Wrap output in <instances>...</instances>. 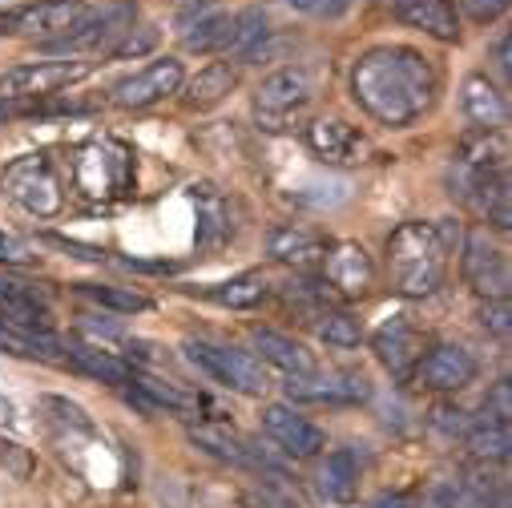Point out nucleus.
<instances>
[{"label": "nucleus", "instance_id": "nucleus-1", "mask_svg": "<svg viewBox=\"0 0 512 508\" xmlns=\"http://www.w3.org/2000/svg\"><path fill=\"white\" fill-rule=\"evenodd\" d=\"M351 97L379 125H412L436 97V69L408 45H379L355 61Z\"/></svg>", "mask_w": 512, "mask_h": 508}, {"label": "nucleus", "instance_id": "nucleus-2", "mask_svg": "<svg viewBox=\"0 0 512 508\" xmlns=\"http://www.w3.org/2000/svg\"><path fill=\"white\" fill-rule=\"evenodd\" d=\"M460 230L452 222H404L388 242V267L392 283L408 299H428L440 291L448 275V254Z\"/></svg>", "mask_w": 512, "mask_h": 508}, {"label": "nucleus", "instance_id": "nucleus-3", "mask_svg": "<svg viewBox=\"0 0 512 508\" xmlns=\"http://www.w3.org/2000/svg\"><path fill=\"white\" fill-rule=\"evenodd\" d=\"M73 182L93 202H113V198L134 194V182H138L134 150L125 142H113V138L89 142L73 162Z\"/></svg>", "mask_w": 512, "mask_h": 508}, {"label": "nucleus", "instance_id": "nucleus-4", "mask_svg": "<svg viewBox=\"0 0 512 508\" xmlns=\"http://www.w3.org/2000/svg\"><path fill=\"white\" fill-rule=\"evenodd\" d=\"M0 194L13 198L21 210H29L37 218H53L65 206L61 178H57V170H53V162L45 154L13 158L5 170H0Z\"/></svg>", "mask_w": 512, "mask_h": 508}, {"label": "nucleus", "instance_id": "nucleus-5", "mask_svg": "<svg viewBox=\"0 0 512 508\" xmlns=\"http://www.w3.org/2000/svg\"><path fill=\"white\" fill-rule=\"evenodd\" d=\"M186 359L210 375L214 384L230 388V392H242V396H263L271 388V379L263 371V363L254 359L250 351H238V347H226V343H206V339H186L182 343Z\"/></svg>", "mask_w": 512, "mask_h": 508}, {"label": "nucleus", "instance_id": "nucleus-6", "mask_svg": "<svg viewBox=\"0 0 512 508\" xmlns=\"http://www.w3.org/2000/svg\"><path fill=\"white\" fill-rule=\"evenodd\" d=\"M315 101V73L303 65H287L271 73L254 93V117L263 130H287V125Z\"/></svg>", "mask_w": 512, "mask_h": 508}, {"label": "nucleus", "instance_id": "nucleus-7", "mask_svg": "<svg viewBox=\"0 0 512 508\" xmlns=\"http://www.w3.org/2000/svg\"><path fill=\"white\" fill-rule=\"evenodd\" d=\"M85 13H89L85 0H29V5L17 9H0V37H25V41L65 37Z\"/></svg>", "mask_w": 512, "mask_h": 508}, {"label": "nucleus", "instance_id": "nucleus-8", "mask_svg": "<svg viewBox=\"0 0 512 508\" xmlns=\"http://www.w3.org/2000/svg\"><path fill=\"white\" fill-rule=\"evenodd\" d=\"M89 61H37V65H17L0 73V101H33V97H53L81 77H89Z\"/></svg>", "mask_w": 512, "mask_h": 508}, {"label": "nucleus", "instance_id": "nucleus-9", "mask_svg": "<svg viewBox=\"0 0 512 508\" xmlns=\"http://www.w3.org/2000/svg\"><path fill=\"white\" fill-rule=\"evenodd\" d=\"M178 89H182V61L158 57L146 69H138V73H130L125 81L113 85V105H121V109H146V105H154V101H162V97H170Z\"/></svg>", "mask_w": 512, "mask_h": 508}, {"label": "nucleus", "instance_id": "nucleus-10", "mask_svg": "<svg viewBox=\"0 0 512 508\" xmlns=\"http://www.w3.org/2000/svg\"><path fill=\"white\" fill-rule=\"evenodd\" d=\"M263 432L291 456L307 460V456H319L327 448V432L319 424H311L307 416H299L291 404H267L263 408Z\"/></svg>", "mask_w": 512, "mask_h": 508}, {"label": "nucleus", "instance_id": "nucleus-11", "mask_svg": "<svg viewBox=\"0 0 512 508\" xmlns=\"http://www.w3.org/2000/svg\"><path fill=\"white\" fill-rule=\"evenodd\" d=\"M464 279L484 295V299H508V263L504 254L488 242L484 230H472L464 238V254H460Z\"/></svg>", "mask_w": 512, "mask_h": 508}, {"label": "nucleus", "instance_id": "nucleus-12", "mask_svg": "<svg viewBox=\"0 0 512 508\" xmlns=\"http://www.w3.org/2000/svg\"><path fill=\"white\" fill-rule=\"evenodd\" d=\"M134 29V5H109L101 13H85L61 41H53V53H85V49H101L109 45L117 33H130Z\"/></svg>", "mask_w": 512, "mask_h": 508}, {"label": "nucleus", "instance_id": "nucleus-13", "mask_svg": "<svg viewBox=\"0 0 512 508\" xmlns=\"http://www.w3.org/2000/svg\"><path fill=\"white\" fill-rule=\"evenodd\" d=\"M416 375L428 392H460L476 379V359L460 343H440L420 359Z\"/></svg>", "mask_w": 512, "mask_h": 508}, {"label": "nucleus", "instance_id": "nucleus-14", "mask_svg": "<svg viewBox=\"0 0 512 508\" xmlns=\"http://www.w3.org/2000/svg\"><path fill=\"white\" fill-rule=\"evenodd\" d=\"M287 396L299 404H359L371 396V384L363 375H291Z\"/></svg>", "mask_w": 512, "mask_h": 508}, {"label": "nucleus", "instance_id": "nucleus-15", "mask_svg": "<svg viewBox=\"0 0 512 508\" xmlns=\"http://www.w3.org/2000/svg\"><path fill=\"white\" fill-rule=\"evenodd\" d=\"M371 347H375L379 363L388 367L396 379H408V375L420 367V359H424V335H420L412 323H404V319L383 323V327L375 331Z\"/></svg>", "mask_w": 512, "mask_h": 508}, {"label": "nucleus", "instance_id": "nucleus-16", "mask_svg": "<svg viewBox=\"0 0 512 508\" xmlns=\"http://www.w3.org/2000/svg\"><path fill=\"white\" fill-rule=\"evenodd\" d=\"M307 146L327 162V166H351L363 138L355 125H347L343 117H319L307 125Z\"/></svg>", "mask_w": 512, "mask_h": 508}, {"label": "nucleus", "instance_id": "nucleus-17", "mask_svg": "<svg viewBox=\"0 0 512 508\" xmlns=\"http://www.w3.org/2000/svg\"><path fill=\"white\" fill-rule=\"evenodd\" d=\"M323 271H327V283L339 287L343 295H363L375 279V267L367 259V250L355 246V242H339L335 250L323 254Z\"/></svg>", "mask_w": 512, "mask_h": 508}, {"label": "nucleus", "instance_id": "nucleus-18", "mask_svg": "<svg viewBox=\"0 0 512 508\" xmlns=\"http://www.w3.org/2000/svg\"><path fill=\"white\" fill-rule=\"evenodd\" d=\"M460 105H464V117L476 125L480 134H492L508 121V101L504 93L484 77V73H472L460 89Z\"/></svg>", "mask_w": 512, "mask_h": 508}, {"label": "nucleus", "instance_id": "nucleus-19", "mask_svg": "<svg viewBox=\"0 0 512 508\" xmlns=\"http://www.w3.org/2000/svg\"><path fill=\"white\" fill-rule=\"evenodd\" d=\"M396 13H400V21H408L412 29H420L436 41L460 37V21H456L452 0H396Z\"/></svg>", "mask_w": 512, "mask_h": 508}, {"label": "nucleus", "instance_id": "nucleus-20", "mask_svg": "<svg viewBox=\"0 0 512 508\" xmlns=\"http://www.w3.org/2000/svg\"><path fill=\"white\" fill-rule=\"evenodd\" d=\"M267 254L275 263H291V267H315L323 263L327 242L303 226H275L267 234Z\"/></svg>", "mask_w": 512, "mask_h": 508}, {"label": "nucleus", "instance_id": "nucleus-21", "mask_svg": "<svg viewBox=\"0 0 512 508\" xmlns=\"http://www.w3.org/2000/svg\"><path fill=\"white\" fill-rule=\"evenodd\" d=\"M254 347L263 351L267 363H275L287 375H311V371H319L315 367V355L303 343H295V339H287L279 331H254Z\"/></svg>", "mask_w": 512, "mask_h": 508}, {"label": "nucleus", "instance_id": "nucleus-22", "mask_svg": "<svg viewBox=\"0 0 512 508\" xmlns=\"http://www.w3.org/2000/svg\"><path fill=\"white\" fill-rule=\"evenodd\" d=\"M359 472L363 468H359L355 448H335L327 456V464H323V492H327V500L351 504L359 496Z\"/></svg>", "mask_w": 512, "mask_h": 508}, {"label": "nucleus", "instance_id": "nucleus-23", "mask_svg": "<svg viewBox=\"0 0 512 508\" xmlns=\"http://www.w3.org/2000/svg\"><path fill=\"white\" fill-rule=\"evenodd\" d=\"M190 440H194L202 452H210L214 460H226V464H234V468L259 464V456L250 452L246 440H238L234 432H226V428H218V424H198V428H190Z\"/></svg>", "mask_w": 512, "mask_h": 508}, {"label": "nucleus", "instance_id": "nucleus-24", "mask_svg": "<svg viewBox=\"0 0 512 508\" xmlns=\"http://www.w3.org/2000/svg\"><path fill=\"white\" fill-rule=\"evenodd\" d=\"M69 359H73L77 371L101 379V384H134V367L125 359H117L113 351H101V347H89V343H73Z\"/></svg>", "mask_w": 512, "mask_h": 508}, {"label": "nucleus", "instance_id": "nucleus-25", "mask_svg": "<svg viewBox=\"0 0 512 508\" xmlns=\"http://www.w3.org/2000/svg\"><path fill=\"white\" fill-rule=\"evenodd\" d=\"M134 384H138V396H142V404H146L150 412H178V416L202 412V400H198L194 392H186V388H178V384H166V379L142 375V379H134Z\"/></svg>", "mask_w": 512, "mask_h": 508}, {"label": "nucleus", "instance_id": "nucleus-26", "mask_svg": "<svg viewBox=\"0 0 512 508\" xmlns=\"http://www.w3.org/2000/svg\"><path fill=\"white\" fill-rule=\"evenodd\" d=\"M234 85H238V73L230 69V61H214V65H206V69L186 85V105L210 109V105H218Z\"/></svg>", "mask_w": 512, "mask_h": 508}, {"label": "nucleus", "instance_id": "nucleus-27", "mask_svg": "<svg viewBox=\"0 0 512 508\" xmlns=\"http://www.w3.org/2000/svg\"><path fill=\"white\" fill-rule=\"evenodd\" d=\"M230 29H234V17L230 13H202L198 21L186 25L182 45L190 53H222L230 45Z\"/></svg>", "mask_w": 512, "mask_h": 508}, {"label": "nucleus", "instance_id": "nucleus-28", "mask_svg": "<svg viewBox=\"0 0 512 508\" xmlns=\"http://www.w3.org/2000/svg\"><path fill=\"white\" fill-rule=\"evenodd\" d=\"M271 37V21L263 9H246L234 17V29H230V45L226 53H238V57H250V53H259Z\"/></svg>", "mask_w": 512, "mask_h": 508}, {"label": "nucleus", "instance_id": "nucleus-29", "mask_svg": "<svg viewBox=\"0 0 512 508\" xmlns=\"http://www.w3.org/2000/svg\"><path fill=\"white\" fill-rule=\"evenodd\" d=\"M222 307H234V311H246V307H259L267 295H271V283L259 275V271H250V275H238V279H230V283H222V287H214L210 291Z\"/></svg>", "mask_w": 512, "mask_h": 508}, {"label": "nucleus", "instance_id": "nucleus-30", "mask_svg": "<svg viewBox=\"0 0 512 508\" xmlns=\"http://www.w3.org/2000/svg\"><path fill=\"white\" fill-rule=\"evenodd\" d=\"M468 448L476 452V456H492V460H504L508 456V448H512V436H508V420H500V416H480V424L468 432Z\"/></svg>", "mask_w": 512, "mask_h": 508}, {"label": "nucleus", "instance_id": "nucleus-31", "mask_svg": "<svg viewBox=\"0 0 512 508\" xmlns=\"http://www.w3.org/2000/svg\"><path fill=\"white\" fill-rule=\"evenodd\" d=\"M85 299H93L97 307H109V311H121V315H134V311H146L150 299L130 291V287H105V283H81L77 287Z\"/></svg>", "mask_w": 512, "mask_h": 508}, {"label": "nucleus", "instance_id": "nucleus-32", "mask_svg": "<svg viewBox=\"0 0 512 508\" xmlns=\"http://www.w3.org/2000/svg\"><path fill=\"white\" fill-rule=\"evenodd\" d=\"M315 335L327 343V347H359V339H363V327H359V319H351L347 311H327V315H319V323H315Z\"/></svg>", "mask_w": 512, "mask_h": 508}, {"label": "nucleus", "instance_id": "nucleus-33", "mask_svg": "<svg viewBox=\"0 0 512 508\" xmlns=\"http://www.w3.org/2000/svg\"><path fill=\"white\" fill-rule=\"evenodd\" d=\"M0 468H5L9 476H17V480H29V476H33V456H29V448H21V444L9 440V436H0Z\"/></svg>", "mask_w": 512, "mask_h": 508}, {"label": "nucleus", "instance_id": "nucleus-34", "mask_svg": "<svg viewBox=\"0 0 512 508\" xmlns=\"http://www.w3.org/2000/svg\"><path fill=\"white\" fill-rule=\"evenodd\" d=\"M194 202L202 206V242H214V230H222L226 206H222V198H214V194H210V186L194 190Z\"/></svg>", "mask_w": 512, "mask_h": 508}, {"label": "nucleus", "instance_id": "nucleus-35", "mask_svg": "<svg viewBox=\"0 0 512 508\" xmlns=\"http://www.w3.org/2000/svg\"><path fill=\"white\" fill-rule=\"evenodd\" d=\"M480 323H484V331H492V335H508V327H512V311H508V299H488L484 303V311H480Z\"/></svg>", "mask_w": 512, "mask_h": 508}, {"label": "nucleus", "instance_id": "nucleus-36", "mask_svg": "<svg viewBox=\"0 0 512 508\" xmlns=\"http://www.w3.org/2000/svg\"><path fill=\"white\" fill-rule=\"evenodd\" d=\"M460 5H464V13H468L472 21L488 25V21H496V17L508 9V0H460Z\"/></svg>", "mask_w": 512, "mask_h": 508}, {"label": "nucleus", "instance_id": "nucleus-37", "mask_svg": "<svg viewBox=\"0 0 512 508\" xmlns=\"http://www.w3.org/2000/svg\"><path fill=\"white\" fill-rule=\"evenodd\" d=\"M154 41H158V33H154V29H142L138 37L130 33L121 45H113V57H142L146 49H154Z\"/></svg>", "mask_w": 512, "mask_h": 508}, {"label": "nucleus", "instance_id": "nucleus-38", "mask_svg": "<svg viewBox=\"0 0 512 508\" xmlns=\"http://www.w3.org/2000/svg\"><path fill=\"white\" fill-rule=\"evenodd\" d=\"M508 396H512V392H508V379H500V384L492 388V396H488V404H484V412H488V416H500V420H508V416H512V404H508Z\"/></svg>", "mask_w": 512, "mask_h": 508}, {"label": "nucleus", "instance_id": "nucleus-39", "mask_svg": "<svg viewBox=\"0 0 512 508\" xmlns=\"http://www.w3.org/2000/svg\"><path fill=\"white\" fill-rule=\"evenodd\" d=\"M25 259H29L25 242H21V238H13V234H5V230H0V263H25Z\"/></svg>", "mask_w": 512, "mask_h": 508}, {"label": "nucleus", "instance_id": "nucleus-40", "mask_svg": "<svg viewBox=\"0 0 512 508\" xmlns=\"http://www.w3.org/2000/svg\"><path fill=\"white\" fill-rule=\"evenodd\" d=\"M210 5H214V0H178V17H182V25H190V21H198L202 13H210Z\"/></svg>", "mask_w": 512, "mask_h": 508}, {"label": "nucleus", "instance_id": "nucleus-41", "mask_svg": "<svg viewBox=\"0 0 512 508\" xmlns=\"http://www.w3.org/2000/svg\"><path fill=\"white\" fill-rule=\"evenodd\" d=\"M492 61H496L500 77L508 81V77H512V61H508V33H504V37H496V45H492Z\"/></svg>", "mask_w": 512, "mask_h": 508}, {"label": "nucleus", "instance_id": "nucleus-42", "mask_svg": "<svg viewBox=\"0 0 512 508\" xmlns=\"http://www.w3.org/2000/svg\"><path fill=\"white\" fill-rule=\"evenodd\" d=\"M371 508H424V504L412 500V496H379Z\"/></svg>", "mask_w": 512, "mask_h": 508}, {"label": "nucleus", "instance_id": "nucleus-43", "mask_svg": "<svg viewBox=\"0 0 512 508\" xmlns=\"http://www.w3.org/2000/svg\"><path fill=\"white\" fill-rule=\"evenodd\" d=\"M0 428H17V408L0 396Z\"/></svg>", "mask_w": 512, "mask_h": 508}, {"label": "nucleus", "instance_id": "nucleus-44", "mask_svg": "<svg viewBox=\"0 0 512 508\" xmlns=\"http://www.w3.org/2000/svg\"><path fill=\"white\" fill-rule=\"evenodd\" d=\"M287 5H295L303 13H323V0H287Z\"/></svg>", "mask_w": 512, "mask_h": 508}]
</instances>
